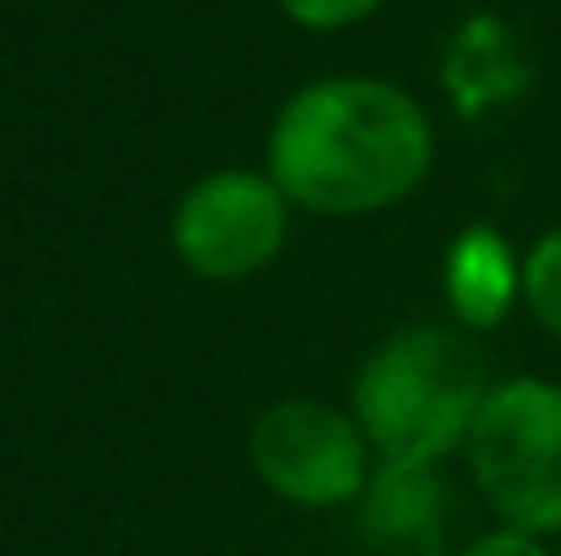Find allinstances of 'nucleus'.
<instances>
[{"mask_svg": "<svg viewBox=\"0 0 561 556\" xmlns=\"http://www.w3.org/2000/svg\"><path fill=\"white\" fill-rule=\"evenodd\" d=\"M557 556H561V552H557Z\"/></svg>", "mask_w": 561, "mask_h": 556, "instance_id": "f8f14e48", "label": "nucleus"}, {"mask_svg": "<svg viewBox=\"0 0 561 556\" xmlns=\"http://www.w3.org/2000/svg\"><path fill=\"white\" fill-rule=\"evenodd\" d=\"M289 196L267 170H207L170 213V251L202 284H245L289 246Z\"/></svg>", "mask_w": 561, "mask_h": 556, "instance_id": "39448f33", "label": "nucleus"}, {"mask_svg": "<svg viewBox=\"0 0 561 556\" xmlns=\"http://www.w3.org/2000/svg\"><path fill=\"white\" fill-rule=\"evenodd\" d=\"M273 5L306 33H344V27H360L366 16H376L387 0H273Z\"/></svg>", "mask_w": 561, "mask_h": 556, "instance_id": "9d476101", "label": "nucleus"}, {"mask_svg": "<svg viewBox=\"0 0 561 556\" xmlns=\"http://www.w3.org/2000/svg\"><path fill=\"white\" fill-rule=\"evenodd\" d=\"M245 464L278 502L306 513L355 508L376 475V453L350 404L328 398L267 404L245 431Z\"/></svg>", "mask_w": 561, "mask_h": 556, "instance_id": "20e7f679", "label": "nucleus"}, {"mask_svg": "<svg viewBox=\"0 0 561 556\" xmlns=\"http://www.w3.org/2000/svg\"><path fill=\"white\" fill-rule=\"evenodd\" d=\"M491 387L496 376L474 333L409 322L360 361L350 415L366 431L376 464H442L463 447Z\"/></svg>", "mask_w": 561, "mask_h": 556, "instance_id": "f03ea898", "label": "nucleus"}, {"mask_svg": "<svg viewBox=\"0 0 561 556\" xmlns=\"http://www.w3.org/2000/svg\"><path fill=\"white\" fill-rule=\"evenodd\" d=\"M273 185L311 218H371L409 202L436 170L431 110L387 77H317L267 126Z\"/></svg>", "mask_w": 561, "mask_h": 556, "instance_id": "f257e3e1", "label": "nucleus"}, {"mask_svg": "<svg viewBox=\"0 0 561 556\" xmlns=\"http://www.w3.org/2000/svg\"><path fill=\"white\" fill-rule=\"evenodd\" d=\"M458 458L496 524L561 535V382L496 376Z\"/></svg>", "mask_w": 561, "mask_h": 556, "instance_id": "7ed1b4c3", "label": "nucleus"}, {"mask_svg": "<svg viewBox=\"0 0 561 556\" xmlns=\"http://www.w3.org/2000/svg\"><path fill=\"white\" fill-rule=\"evenodd\" d=\"M529 82H535V60L507 16L469 11L453 27V38L442 49V88L463 121H480V115L518 104L529 93Z\"/></svg>", "mask_w": 561, "mask_h": 556, "instance_id": "423d86ee", "label": "nucleus"}, {"mask_svg": "<svg viewBox=\"0 0 561 556\" xmlns=\"http://www.w3.org/2000/svg\"><path fill=\"white\" fill-rule=\"evenodd\" d=\"M458 556H557L540 535H524V530H507V524H496V530H485V535H474L469 546Z\"/></svg>", "mask_w": 561, "mask_h": 556, "instance_id": "9b49d317", "label": "nucleus"}, {"mask_svg": "<svg viewBox=\"0 0 561 556\" xmlns=\"http://www.w3.org/2000/svg\"><path fill=\"white\" fill-rule=\"evenodd\" d=\"M442 480H436V464H376L371 486L360 497V513H366V530L376 541H425L442 519Z\"/></svg>", "mask_w": 561, "mask_h": 556, "instance_id": "6e6552de", "label": "nucleus"}, {"mask_svg": "<svg viewBox=\"0 0 561 556\" xmlns=\"http://www.w3.org/2000/svg\"><path fill=\"white\" fill-rule=\"evenodd\" d=\"M442 300L453 311V328L491 333L524 306V251L496 224H469L447 240L442 257Z\"/></svg>", "mask_w": 561, "mask_h": 556, "instance_id": "0eeeda50", "label": "nucleus"}, {"mask_svg": "<svg viewBox=\"0 0 561 556\" xmlns=\"http://www.w3.org/2000/svg\"><path fill=\"white\" fill-rule=\"evenodd\" d=\"M524 311L561 344V224L524 251Z\"/></svg>", "mask_w": 561, "mask_h": 556, "instance_id": "1a4fd4ad", "label": "nucleus"}]
</instances>
